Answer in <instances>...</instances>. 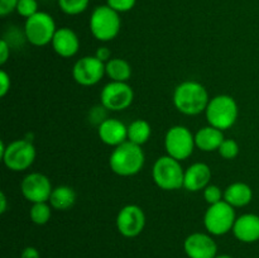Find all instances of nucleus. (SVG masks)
Segmentation results:
<instances>
[{
    "instance_id": "c756f323",
    "label": "nucleus",
    "mask_w": 259,
    "mask_h": 258,
    "mask_svg": "<svg viewBox=\"0 0 259 258\" xmlns=\"http://www.w3.org/2000/svg\"><path fill=\"white\" fill-rule=\"evenodd\" d=\"M19 0H0V15L7 17L10 13L17 9V4Z\"/></svg>"
},
{
    "instance_id": "f257e3e1",
    "label": "nucleus",
    "mask_w": 259,
    "mask_h": 258,
    "mask_svg": "<svg viewBox=\"0 0 259 258\" xmlns=\"http://www.w3.org/2000/svg\"><path fill=\"white\" fill-rule=\"evenodd\" d=\"M174 105L184 115H199L206 110L210 98L206 88L197 81H184L174 91Z\"/></svg>"
},
{
    "instance_id": "2eb2a0df",
    "label": "nucleus",
    "mask_w": 259,
    "mask_h": 258,
    "mask_svg": "<svg viewBox=\"0 0 259 258\" xmlns=\"http://www.w3.org/2000/svg\"><path fill=\"white\" fill-rule=\"evenodd\" d=\"M99 138L110 147H118L128 141V126L118 119L108 118L98 126Z\"/></svg>"
},
{
    "instance_id": "f3484780",
    "label": "nucleus",
    "mask_w": 259,
    "mask_h": 258,
    "mask_svg": "<svg viewBox=\"0 0 259 258\" xmlns=\"http://www.w3.org/2000/svg\"><path fill=\"white\" fill-rule=\"evenodd\" d=\"M211 176V168L206 163L202 162L192 163L189 168L185 169L184 187L191 192L201 191L207 185H210Z\"/></svg>"
},
{
    "instance_id": "9b49d317",
    "label": "nucleus",
    "mask_w": 259,
    "mask_h": 258,
    "mask_svg": "<svg viewBox=\"0 0 259 258\" xmlns=\"http://www.w3.org/2000/svg\"><path fill=\"white\" fill-rule=\"evenodd\" d=\"M146 227V214L138 205L129 204L121 207L116 215V229L123 237L136 238Z\"/></svg>"
},
{
    "instance_id": "e433bc0d",
    "label": "nucleus",
    "mask_w": 259,
    "mask_h": 258,
    "mask_svg": "<svg viewBox=\"0 0 259 258\" xmlns=\"http://www.w3.org/2000/svg\"><path fill=\"white\" fill-rule=\"evenodd\" d=\"M215 258H233V257H230V255L228 254H220V255H217Z\"/></svg>"
},
{
    "instance_id": "1a4fd4ad",
    "label": "nucleus",
    "mask_w": 259,
    "mask_h": 258,
    "mask_svg": "<svg viewBox=\"0 0 259 258\" xmlns=\"http://www.w3.org/2000/svg\"><path fill=\"white\" fill-rule=\"evenodd\" d=\"M195 147V134L186 126L174 125L167 131L164 137L167 156L181 162L191 156Z\"/></svg>"
},
{
    "instance_id": "7c9ffc66",
    "label": "nucleus",
    "mask_w": 259,
    "mask_h": 258,
    "mask_svg": "<svg viewBox=\"0 0 259 258\" xmlns=\"http://www.w3.org/2000/svg\"><path fill=\"white\" fill-rule=\"evenodd\" d=\"M10 86H12V80H10V76L8 75L5 71H0V96L4 98L10 90Z\"/></svg>"
},
{
    "instance_id": "aec40b11",
    "label": "nucleus",
    "mask_w": 259,
    "mask_h": 258,
    "mask_svg": "<svg viewBox=\"0 0 259 258\" xmlns=\"http://www.w3.org/2000/svg\"><path fill=\"white\" fill-rule=\"evenodd\" d=\"M253 200V190L244 182H233L224 190V201L233 207H244Z\"/></svg>"
},
{
    "instance_id": "6e6552de",
    "label": "nucleus",
    "mask_w": 259,
    "mask_h": 258,
    "mask_svg": "<svg viewBox=\"0 0 259 258\" xmlns=\"http://www.w3.org/2000/svg\"><path fill=\"white\" fill-rule=\"evenodd\" d=\"M237 220L234 207L227 201H220L218 204L209 205L204 215L205 229L211 235H224L233 230Z\"/></svg>"
},
{
    "instance_id": "423d86ee",
    "label": "nucleus",
    "mask_w": 259,
    "mask_h": 258,
    "mask_svg": "<svg viewBox=\"0 0 259 258\" xmlns=\"http://www.w3.org/2000/svg\"><path fill=\"white\" fill-rule=\"evenodd\" d=\"M121 20L119 13L109 5H100L94 9L90 17L91 34L100 42H110L120 32Z\"/></svg>"
},
{
    "instance_id": "a878e982",
    "label": "nucleus",
    "mask_w": 259,
    "mask_h": 258,
    "mask_svg": "<svg viewBox=\"0 0 259 258\" xmlns=\"http://www.w3.org/2000/svg\"><path fill=\"white\" fill-rule=\"evenodd\" d=\"M15 12L20 15V17L30 18L32 15L38 13V2L37 0H19L17 4V9Z\"/></svg>"
},
{
    "instance_id": "6ab92c4d",
    "label": "nucleus",
    "mask_w": 259,
    "mask_h": 258,
    "mask_svg": "<svg viewBox=\"0 0 259 258\" xmlns=\"http://www.w3.org/2000/svg\"><path fill=\"white\" fill-rule=\"evenodd\" d=\"M224 139L223 131L212 125L202 126L195 134V144L197 148L204 152L218 151Z\"/></svg>"
},
{
    "instance_id": "2f4dec72",
    "label": "nucleus",
    "mask_w": 259,
    "mask_h": 258,
    "mask_svg": "<svg viewBox=\"0 0 259 258\" xmlns=\"http://www.w3.org/2000/svg\"><path fill=\"white\" fill-rule=\"evenodd\" d=\"M105 110H106V109L104 108L103 105L95 106V108L91 109L90 118L94 119V121H95V123H98L99 125H100V124L103 123L105 119H108V118H106V115H105Z\"/></svg>"
},
{
    "instance_id": "ddd939ff",
    "label": "nucleus",
    "mask_w": 259,
    "mask_h": 258,
    "mask_svg": "<svg viewBox=\"0 0 259 258\" xmlns=\"http://www.w3.org/2000/svg\"><path fill=\"white\" fill-rule=\"evenodd\" d=\"M105 75V63L95 56H85L77 60L72 68V77L78 85L94 86Z\"/></svg>"
},
{
    "instance_id": "9d476101",
    "label": "nucleus",
    "mask_w": 259,
    "mask_h": 258,
    "mask_svg": "<svg viewBox=\"0 0 259 258\" xmlns=\"http://www.w3.org/2000/svg\"><path fill=\"white\" fill-rule=\"evenodd\" d=\"M101 105L110 111H123L132 105L134 91L128 82L110 81L100 93Z\"/></svg>"
},
{
    "instance_id": "72a5a7b5",
    "label": "nucleus",
    "mask_w": 259,
    "mask_h": 258,
    "mask_svg": "<svg viewBox=\"0 0 259 258\" xmlns=\"http://www.w3.org/2000/svg\"><path fill=\"white\" fill-rule=\"evenodd\" d=\"M95 57L104 63H106L108 61H110L111 58H113L111 57V51L109 50L108 47H99L98 50H96Z\"/></svg>"
},
{
    "instance_id": "cd10ccee",
    "label": "nucleus",
    "mask_w": 259,
    "mask_h": 258,
    "mask_svg": "<svg viewBox=\"0 0 259 258\" xmlns=\"http://www.w3.org/2000/svg\"><path fill=\"white\" fill-rule=\"evenodd\" d=\"M204 199L209 205L218 204L224 200V191L217 185H207L204 189Z\"/></svg>"
},
{
    "instance_id": "dca6fc26",
    "label": "nucleus",
    "mask_w": 259,
    "mask_h": 258,
    "mask_svg": "<svg viewBox=\"0 0 259 258\" xmlns=\"http://www.w3.org/2000/svg\"><path fill=\"white\" fill-rule=\"evenodd\" d=\"M52 48L60 57L71 58L78 52L80 40L77 34L71 28L63 27L56 30V34L52 39Z\"/></svg>"
},
{
    "instance_id": "f704fd0d",
    "label": "nucleus",
    "mask_w": 259,
    "mask_h": 258,
    "mask_svg": "<svg viewBox=\"0 0 259 258\" xmlns=\"http://www.w3.org/2000/svg\"><path fill=\"white\" fill-rule=\"evenodd\" d=\"M20 258H40V254L37 248L27 247L20 253Z\"/></svg>"
},
{
    "instance_id": "39448f33",
    "label": "nucleus",
    "mask_w": 259,
    "mask_h": 258,
    "mask_svg": "<svg viewBox=\"0 0 259 258\" xmlns=\"http://www.w3.org/2000/svg\"><path fill=\"white\" fill-rule=\"evenodd\" d=\"M152 177L154 184L164 191H175L184 187L185 171L181 162L169 156H162L154 162Z\"/></svg>"
},
{
    "instance_id": "393cba45",
    "label": "nucleus",
    "mask_w": 259,
    "mask_h": 258,
    "mask_svg": "<svg viewBox=\"0 0 259 258\" xmlns=\"http://www.w3.org/2000/svg\"><path fill=\"white\" fill-rule=\"evenodd\" d=\"M90 0H58V7L65 14L78 15L85 12Z\"/></svg>"
},
{
    "instance_id": "0eeeda50",
    "label": "nucleus",
    "mask_w": 259,
    "mask_h": 258,
    "mask_svg": "<svg viewBox=\"0 0 259 258\" xmlns=\"http://www.w3.org/2000/svg\"><path fill=\"white\" fill-rule=\"evenodd\" d=\"M56 30L57 28L55 19L46 12H38L37 14L25 19L24 37L35 47H43L52 43Z\"/></svg>"
},
{
    "instance_id": "b1692460",
    "label": "nucleus",
    "mask_w": 259,
    "mask_h": 258,
    "mask_svg": "<svg viewBox=\"0 0 259 258\" xmlns=\"http://www.w3.org/2000/svg\"><path fill=\"white\" fill-rule=\"evenodd\" d=\"M51 209H52V206L48 202H35L30 207V220L37 225L47 224L52 217V210Z\"/></svg>"
},
{
    "instance_id": "4be33fe9",
    "label": "nucleus",
    "mask_w": 259,
    "mask_h": 258,
    "mask_svg": "<svg viewBox=\"0 0 259 258\" xmlns=\"http://www.w3.org/2000/svg\"><path fill=\"white\" fill-rule=\"evenodd\" d=\"M105 75H108L111 81L128 82L132 77L131 63L123 58H111L105 63Z\"/></svg>"
},
{
    "instance_id": "7ed1b4c3",
    "label": "nucleus",
    "mask_w": 259,
    "mask_h": 258,
    "mask_svg": "<svg viewBox=\"0 0 259 258\" xmlns=\"http://www.w3.org/2000/svg\"><path fill=\"white\" fill-rule=\"evenodd\" d=\"M34 146L27 139H18L5 146L4 141L0 142V157L5 167L13 172H22L34 163Z\"/></svg>"
},
{
    "instance_id": "412c9836",
    "label": "nucleus",
    "mask_w": 259,
    "mask_h": 258,
    "mask_svg": "<svg viewBox=\"0 0 259 258\" xmlns=\"http://www.w3.org/2000/svg\"><path fill=\"white\" fill-rule=\"evenodd\" d=\"M52 206V209L58 210V211H66V210L71 209L76 202V192L72 187L66 186H57L53 189L52 194H51L50 201H48Z\"/></svg>"
},
{
    "instance_id": "4468645a",
    "label": "nucleus",
    "mask_w": 259,
    "mask_h": 258,
    "mask_svg": "<svg viewBox=\"0 0 259 258\" xmlns=\"http://www.w3.org/2000/svg\"><path fill=\"white\" fill-rule=\"evenodd\" d=\"M185 253L189 258H215L218 245L211 235L205 233H192L184 242Z\"/></svg>"
},
{
    "instance_id": "f8f14e48",
    "label": "nucleus",
    "mask_w": 259,
    "mask_h": 258,
    "mask_svg": "<svg viewBox=\"0 0 259 258\" xmlns=\"http://www.w3.org/2000/svg\"><path fill=\"white\" fill-rule=\"evenodd\" d=\"M20 191L32 204L35 202H48L53 191L51 180L39 172H30L20 182Z\"/></svg>"
},
{
    "instance_id": "bb28decb",
    "label": "nucleus",
    "mask_w": 259,
    "mask_h": 258,
    "mask_svg": "<svg viewBox=\"0 0 259 258\" xmlns=\"http://www.w3.org/2000/svg\"><path fill=\"white\" fill-rule=\"evenodd\" d=\"M218 152L224 159H234L239 154V146L234 139H224Z\"/></svg>"
},
{
    "instance_id": "473e14b6",
    "label": "nucleus",
    "mask_w": 259,
    "mask_h": 258,
    "mask_svg": "<svg viewBox=\"0 0 259 258\" xmlns=\"http://www.w3.org/2000/svg\"><path fill=\"white\" fill-rule=\"evenodd\" d=\"M10 56V45L3 38L0 40V65H5Z\"/></svg>"
},
{
    "instance_id": "f03ea898",
    "label": "nucleus",
    "mask_w": 259,
    "mask_h": 258,
    "mask_svg": "<svg viewBox=\"0 0 259 258\" xmlns=\"http://www.w3.org/2000/svg\"><path fill=\"white\" fill-rule=\"evenodd\" d=\"M146 156L141 146L126 141L115 147L109 158L111 171L121 177H131L142 171Z\"/></svg>"
},
{
    "instance_id": "c85d7f7f",
    "label": "nucleus",
    "mask_w": 259,
    "mask_h": 258,
    "mask_svg": "<svg viewBox=\"0 0 259 258\" xmlns=\"http://www.w3.org/2000/svg\"><path fill=\"white\" fill-rule=\"evenodd\" d=\"M137 0H106V5L118 13H126L133 9Z\"/></svg>"
},
{
    "instance_id": "a211bd4d",
    "label": "nucleus",
    "mask_w": 259,
    "mask_h": 258,
    "mask_svg": "<svg viewBox=\"0 0 259 258\" xmlns=\"http://www.w3.org/2000/svg\"><path fill=\"white\" fill-rule=\"evenodd\" d=\"M235 238L243 243H254L259 240V215L243 214L237 218L233 227Z\"/></svg>"
},
{
    "instance_id": "5701e85b",
    "label": "nucleus",
    "mask_w": 259,
    "mask_h": 258,
    "mask_svg": "<svg viewBox=\"0 0 259 258\" xmlns=\"http://www.w3.org/2000/svg\"><path fill=\"white\" fill-rule=\"evenodd\" d=\"M151 134V124L143 119H137L128 125V141L141 147L149 141Z\"/></svg>"
},
{
    "instance_id": "c9c22d12",
    "label": "nucleus",
    "mask_w": 259,
    "mask_h": 258,
    "mask_svg": "<svg viewBox=\"0 0 259 258\" xmlns=\"http://www.w3.org/2000/svg\"><path fill=\"white\" fill-rule=\"evenodd\" d=\"M8 209V200L4 191L0 192V214H4Z\"/></svg>"
},
{
    "instance_id": "20e7f679",
    "label": "nucleus",
    "mask_w": 259,
    "mask_h": 258,
    "mask_svg": "<svg viewBox=\"0 0 259 258\" xmlns=\"http://www.w3.org/2000/svg\"><path fill=\"white\" fill-rule=\"evenodd\" d=\"M238 104L230 95H217L210 99L205 110L209 125L224 132L232 128L238 119Z\"/></svg>"
}]
</instances>
